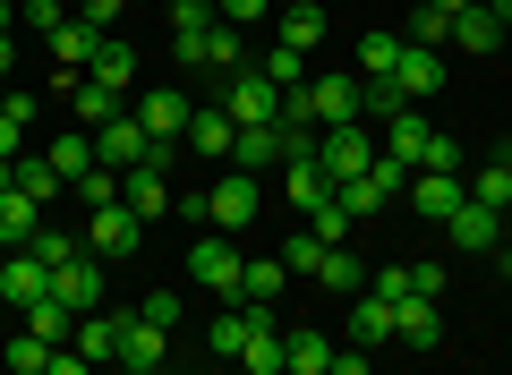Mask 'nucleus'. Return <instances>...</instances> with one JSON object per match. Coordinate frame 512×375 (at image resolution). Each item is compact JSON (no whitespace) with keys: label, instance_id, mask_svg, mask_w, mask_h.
I'll use <instances>...</instances> for the list:
<instances>
[{"label":"nucleus","instance_id":"nucleus-28","mask_svg":"<svg viewBox=\"0 0 512 375\" xmlns=\"http://www.w3.org/2000/svg\"><path fill=\"white\" fill-rule=\"evenodd\" d=\"M214 26H222V18H214V0H171V43H180V60L197 52Z\"/></svg>","mask_w":512,"mask_h":375},{"label":"nucleus","instance_id":"nucleus-34","mask_svg":"<svg viewBox=\"0 0 512 375\" xmlns=\"http://www.w3.org/2000/svg\"><path fill=\"white\" fill-rule=\"evenodd\" d=\"M26 333L52 341V350H69V341H77V316H69L60 299H35V307H26Z\"/></svg>","mask_w":512,"mask_h":375},{"label":"nucleus","instance_id":"nucleus-32","mask_svg":"<svg viewBox=\"0 0 512 375\" xmlns=\"http://www.w3.org/2000/svg\"><path fill=\"white\" fill-rule=\"evenodd\" d=\"M18 197H35V205H52V197H69V179L52 171V154H18Z\"/></svg>","mask_w":512,"mask_h":375},{"label":"nucleus","instance_id":"nucleus-19","mask_svg":"<svg viewBox=\"0 0 512 375\" xmlns=\"http://www.w3.org/2000/svg\"><path fill=\"white\" fill-rule=\"evenodd\" d=\"M120 333H128V316H103V307H94V316H77V341H69V350H86L94 367H120Z\"/></svg>","mask_w":512,"mask_h":375},{"label":"nucleus","instance_id":"nucleus-10","mask_svg":"<svg viewBox=\"0 0 512 375\" xmlns=\"http://www.w3.org/2000/svg\"><path fill=\"white\" fill-rule=\"evenodd\" d=\"M461 197H470V188H461V171H410V205H419L427 222H453Z\"/></svg>","mask_w":512,"mask_h":375},{"label":"nucleus","instance_id":"nucleus-22","mask_svg":"<svg viewBox=\"0 0 512 375\" xmlns=\"http://www.w3.org/2000/svg\"><path fill=\"white\" fill-rule=\"evenodd\" d=\"M231 137H239L231 111H188V145H197L205 162H231Z\"/></svg>","mask_w":512,"mask_h":375},{"label":"nucleus","instance_id":"nucleus-29","mask_svg":"<svg viewBox=\"0 0 512 375\" xmlns=\"http://www.w3.org/2000/svg\"><path fill=\"white\" fill-rule=\"evenodd\" d=\"M495 43H504V26H495V9H487V0H470V9L453 18V52H495Z\"/></svg>","mask_w":512,"mask_h":375},{"label":"nucleus","instance_id":"nucleus-49","mask_svg":"<svg viewBox=\"0 0 512 375\" xmlns=\"http://www.w3.org/2000/svg\"><path fill=\"white\" fill-rule=\"evenodd\" d=\"M367 290H376L384 307H393V299H410V265H376V273H367Z\"/></svg>","mask_w":512,"mask_h":375},{"label":"nucleus","instance_id":"nucleus-5","mask_svg":"<svg viewBox=\"0 0 512 375\" xmlns=\"http://www.w3.org/2000/svg\"><path fill=\"white\" fill-rule=\"evenodd\" d=\"M52 299L69 307V316H94V307H103V265H94V248H77L69 265H52Z\"/></svg>","mask_w":512,"mask_h":375},{"label":"nucleus","instance_id":"nucleus-47","mask_svg":"<svg viewBox=\"0 0 512 375\" xmlns=\"http://www.w3.org/2000/svg\"><path fill=\"white\" fill-rule=\"evenodd\" d=\"M333 197L350 205V222H367V214H376V205H384V188H376V179H350V188H333Z\"/></svg>","mask_w":512,"mask_h":375},{"label":"nucleus","instance_id":"nucleus-36","mask_svg":"<svg viewBox=\"0 0 512 375\" xmlns=\"http://www.w3.org/2000/svg\"><path fill=\"white\" fill-rule=\"evenodd\" d=\"M427 145H436V128H427L419 111H402V120H393V145H384V154H393V162H410V171H419V162H427Z\"/></svg>","mask_w":512,"mask_h":375},{"label":"nucleus","instance_id":"nucleus-55","mask_svg":"<svg viewBox=\"0 0 512 375\" xmlns=\"http://www.w3.org/2000/svg\"><path fill=\"white\" fill-rule=\"evenodd\" d=\"M0 35H18V0H0Z\"/></svg>","mask_w":512,"mask_h":375},{"label":"nucleus","instance_id":"nucleus-45","mask_svg":"<svg viewBox=\"0 0 512 375\" xmlns=\"http://www.w3.org/2000/svg\"><path fill=\"white\" fill-rule=\"evenodd\" d=\"M43 367H52V341H35V333L9 341V375H43Z\"/></svg>","mask_w":512,"mask_h":375},{"label":"nucleus","instance_id":"nucleus-58","mask_svg":"<svg viewBox=\"0 0 512 375\" xmlns=\"http://www.w3.org/2000/svg\"><path fill=\"white\" fill-rule=\"evenodd\" d=\"M436 9H444V18H461V9H470V0H436Z\"/></svg>","mask_w":512,"mask_h":375},{"label":"nucleus","instance_id":"nucleus-41","mask_svg":"<svg viewBox=\"0 0 512 375\" xmlns=\"http://www.w3.org/2000/svg\"><path fill=\"white\" fill-rule=\"evenodd\" d=\"M316 282H325V290H342V299H359V290H367V273H359V256L325 248V265H316Z\"/></svg>","mask_w":512,"mask_h":375},{"label":"nucleus","instance_id":"nucleus-30","mask_svg":"<svg viewBox=\"0 0 512 375\" xmlns=\"http://www.w3.org/2000/svg\"><path fill=\"white\" fill-rule=\"evenodd\" d=\"M26 120H35V94H18V86H0V154H9V162L26 154Z\"/></svg>","mask_w":512,"mask_h":375},{"label":"nucleus","instance_id":"nucleus-51","mask_svg":"<svg viewBox=\"0 0 512 375\" xmlns=\"http://www.w3.org/2000/svg\"><path fill=\"white\" fill-rule=\"evenodd\" d=\"M120 9H128V0H77V18H86V26H94V35H103V26H111V18H120Z\"/></svg>","mask_w":512,"mask_h":375},{"label":"nucleus","instance_id":"nucleus-21","mask_svg":"<svg viewBox=\"0 0 512 375\" xmlns=\"http://www.w3.org/2000/svg\"><path fill=\"white\" fill-rule=\"evenodd\" d=\"M342 333L359 341V350H376V341H393V307H384L376 290H359V299H350V316H342Z\"/></svg>","mask_w":512,"mask_h":375},{"label":"nucleus","instance_id":"nucleus-50","mask_svg":"<svg viewBox=\"0 0 512 375\" xmlns=\"http://www.w3.org/2000/svg\"><path fill=\"white\" fill-rule=\"evenodd\" d=\"M137 316H146V324H163V333H171V324H180V290H154V299L137 307Z\"/></svg>","mask_w":512,"mask_h":375},{"label":"nucleus","instance_id":"nucleus-12","mask_svg":"<svg viewBox=\"0 0 512 375\" xmlns=\"http://www.w3.org/2000/svg\"><path fill=\"white\" fill-rule=\"evenodd\" d=\"M436 86H444V52H419V43H402V60H393V94H402V103H427Z\"/></svg>","mask_w":512,"mask_h":375},{"label":"nucleus","instance_id":"nucleus-56","mask_svg":"<svg viewBox=\"0 0 512 375\" xmlns=\"http://www.w3.org/2000/svg\"><path fill=\"white\" fill-rule=\"evenodd\" d=\"M9 188H18V162H9V154H0V197H9Z\"/></svg>","mask_w":512,"mask_h":375},{"label":"nucleus","instance_id":"nucleus-11","mask_svg":"<svg viewBox=\"0 0 512 375\" xmlns=\"http://www.w3.org/2000/svg\"><path fill=\"white\" fill-rule=\"evenodd\" d=\"M137 239H146V222L128 214V205H94V222H86V248L94 256H128Z\"/></svg>","mask_w":512,"mask_h":375},{"label":"nucleus","instance_id":"nucleus-24","mask_svg":"<svg viewBox=\"0 0 512 375\" xmlns=\"http://www.w3.org/2000/svg\"><path fill=\"white\" fill-rule=\"evenodd\" d=\"M43 43H52V60H60V69H94V52H103V35H94L86 18L52 26V35H43Z\"/></svg>","mask_w":512,"mask_h":375},{"label":"nucleus","instance_id":"nucleus-9","mask_svg":"<svg viewBox=\"0 0 512 375\" xmlns=\"http://www.w3.org/2000/svg\"><path fill=\"white\" fill-rule=\"evenodd\" d=\"M0 299H9V307H35V299H52V265H43L35 248H18L9 265H0Z\"/></svg>","mask_w":512,"mask_h":375},{"label":"nucleus","instance_id":"nucleus-13","mask_svg":"<svg viewBox=\"0 0 512 375\" xmlns=\"http://www.w3.org/2000/svg\"><path fill=\"white\" fill-rule=\"evenodd\" d=\"M444 231H453V248H461V256H487V248H504V214H487V205H470V197H461V214L444 222Z\"/></svg>","mask_w":512,"mask_h":375},{"label":"nucleus","instance_id":"nucleus-53","mask_svg":"<svg viewBox=\"0 0 512 375\" xmlns=\"http://www.w3.org/2000/svg\"><path fill=\"white\" fill-rule=\"evenodd\" d=\"M43 375H94V358L86 350H52V367H43Z\"/></svg>","mask_w":512,"mask_h":375},{"label":"nucleus","instance_id":"nucleus-7","mask_svg":"<svg viewBox=\"0 0 512 375\" xmlns=\"http://www.w3.org/2000/svg\"><path fill=\"white\" fill-rule=\"evenodd\" d=\"M325 367H333L325 324H282V375H325Z\"/></svg>","mask_w":512,"mask_h":375},{"label":"nucleus","instance_id":"nucleus-2","mask_svg":"<svg viewBox=\"0 0 512 375\" xmlns=\"http://www.w3.org/2000/svg\"><path fill=\"white\" fill-rule=\"evenodd\" d=\"M239 265H248V256L231 248V231H205L197 248H188V273H197V290H222V299H239Z\"/></svg>","mask_w":512,"mask_h":375},{"label":"nucleus","instance_id":"nucleus-6","mask_svg":"<svg viewBox=\"0 0 512 375\" xmlns=\"http://www.w3.org/2000/svg\"><path fill=\"white\" fill-rule=\"evenodd\" d=\"M146 154H154V137L137 128V111H120V120L94 128V162H103V171H137Z\"/></svg>","mask_w":512,"mask_h":375},{"label":"nucleus","instance_id":"nucleus-27","mask_svg":"<svg viewBox=\"0 0 512 375\" xmlns=\"http://www.w3.org/2000/svg\"><path fill=\"white\" fill-rule=\"evenodd\" d=\"M35 231H43V205H35V197H18V188H9V197H0V248L18 256V248H26V239H35Z\"/></svg>","mask_w":512,"mask_h":375},{"label":"nucleus","instance_id":"nucleus-14","mask_svg":"<svg viewBox=\"0 0 512 375\" xmlns=\"http://www.w3.org/2000/svg\"><path fill=\"white\" fill-rule=\"evenodd\" d=\"M163 324H146V316H128V333H120V375H163Z\"/></svg>","mask_w":512,"mask_h":375},{"label":"nucleus","instance_id":"nucleus-26","mask_svg":"<svg viewBox=\"0 0 512 375\" xmlns=\"http://www.w3.org/2000/svg\"><path fill=\"white\" fill-rule=\"evenodd\" d=\"M52 171L69 179V188L94 171V128H52Z\"/></svg>","mask_w":512,"mask_h":375},{"label":"nucleus","instance_id":"nucleus-57","mask_svg":"<svg viewBox=\"0 0 512 375\" xmlns=\"http://www.w3.org/2000/svg\"><path fill=\"white\" fill-rule=\"evenodd\" d=\"M487 9H495V26H512V0H487Z\"/></svg>","mask_w":512,"mask_h":375},{"label":"nucleus","instance_id":"nucleus-15","mask_svg":"<svg viewBox=\"0 0 512 375\" xmlns=\"http://www.w3.org/2000/svg\"><path fill=\"white\" fill-rule=\"evenodd\" d=\"M188 69H205V77H239V69H248V35H239V26H214V35L188 52Z\"/></svg>","mask_w":512,"mask_h":375},{"label":"nucleus","instance_id":"nucleus-52","mask_svg":"<svg viewBox=\"0 0 512 375\" xmlns=\"http://www.w3.org/2000/svg\"><path fill=\"white\" fill-rule=\"evenodd\" d=\"M325 375H376V367H367V350L350 341V350H333V367H325Z\"/></svg>","mask_w":512,"mask_h":375},{"label":"nucleus","instance_id":"nucleus-20","mask_svg":"<svg viewBox=\"0 0 512 375\" xmlns=\"http://www.w3.org/2000/svg\"><path fill=\"white\" fill-rule=\"evenodd\" d=\"M274 43L308 60L316 43H325V0H308V9H282V18H274Z\"/></svg>","mask_w":512,"mask_h":375},{"label":"nucleus","instance_id":"nucleus-8","mask_svg":"<svg viewBox=\"0 0 512 375\" xmlns=\"http://www.w3.org/2000/svg\"><path fill=\"white\" fill-rule=\"evenodd\" d=\"M188 111H197V103H188V94H171V86H154L146 103H137V128H146L154 145H180V137H188Z\"/></svg>","mask_w":512,"mask_h":375},{"label":"nucleus","instance_id":"nucleus-43","mask_svg":"<svg viewBox=\"0 0 512 375\" xmlns=\"http://www.w3.org/2000/svg\"><path fill=\"white\" fill-rule=\"evenodd\" d=\"M299 222H308V231L325 239V248H342V239H350V205H342V197H325L316 214H299Z\"/></svg>","mask_w":512,"mask_h":375},{"label":"nucleus","instance_id":"nucleus-23","mask_svg":"<svg viewBox=\"0 0 512 375\" xmlns=\"http://www.w3.org/2000/svg\"><path fill=\"white\" fill-rule=\"evenodd\" d=\"M239 375H282V324H274V307L256 316L248 350H239Z\"/></svg>","mask_w":512,"mask_h":375},{"label":"nucleus","instance_id":"nucleus-35","mask_svg":"<svg viewBox=\"0 0 512 375\" xmlns=\"http://www.w3.org/2000/svg\"><path fill=\"white\" fill-rule=\"evenodd\" d=\"M282 188H291V205H299V214H316V205L333 197V179L316 171V162H282Z\"/></svg>","mask_w":512,"mask_h":375},{"label":"nucleus","instance_id":"nucleus-59","mask_svg":"<svg viewBox=\"0 0 512 375\" xmlns=\"http://www.w3.org/2000/svg\"><path fill=\"white\" fill-rule=\"evenodd\" d=\"M274 9H308V0H274Z\"/></svg>","mask_w":512,"mask_h":375},{"label":"nucleus","instance_id":"nucleus-38","mask_svg":"<svg viewBox=\"0 0 512 375\" xmlns=\"http://www.w3.org/2000/svg\"><path fill=\"white\" fill-rule=\"evenodd\" d=\"M282 265H291V282H316V265H325V239H316L308 222H299V231L282 239Z\"/></svg>","mask_w":512,"mask_h":375},{"label":"nucleus","instance_id":"nucleus-54","mask_svg":"<svg viewBox=\"0 0 512 375\" xmlns=\"http://www.w3.org/2000/svg\"><path fill=\"white\" fill-rule=\"evenodd\" d=\"M9 69H18V35H0V86H9Z\"/></svg>","mask_w":512,"mask_h":375},{"label":"nucleus","instance_id":"nucleus-44","mask_svg":"<svg viewBox=\"0 0 512 375\" xmlns=\"http://www.w3.org/2000/svg\"><path fill=\"white\" fill-rule=\"evenodd\" d=\"M69 197H77V205H86V214H94V205H120V171H103V162H94V171H86V179H77Z\"/></svg>","mask_w":512,"mask_h":375},{"label":"nucleus","instance_id":"nucleus-31","mask_svg":"<svg viewBox=\"0 0 512 375\" xmlns=\"http://www.w3.org/2000/svg\"><path fill=\"white\" fill-rule=\"evenodd\" d=\"M402 43H419V52H453V18H444L436 0H419V9H410V26H402Z\"/></svg>","mask_w":512,"mask_h":375},{"label":"nucleus","instance_id":"nucleus-33","mask_svg":"<svg viewBox=\"0 0 512 375\" xmlns=\"http://www.w3.org/2000/svg\"><path fill=\"white\" fill-rule=\"evenodd\" d=\"M470 205H487V214H512V154H495L487 171L470 179Z\"/></svg>","mask_w":512,"mask_h":375},{"label":"nucleus","instance_id":"nucleus-17","mask_svg":"<svg viewBox=\"0 0 512 375\" xmlns=\"http://www.w3.org/2000/svg\"><path fill=\"white\" fill-rule=\"evenodd\" d=\"M282 290H291V265L282 256H248L239 265V307H274Z\"/></svg>","mask_w":512,"mask_h":375},{"label":"nucleus","instance_id":"nucleus-1","mask_svg":"<svg viewBox=\"0 0 512 375\" xmlns=\"http://www.w3.org/2000/svg\"><path fill=\"white\" fill-rule=\"evenodd\" d=\"M367 162H376V145H367V120L316 128V171H325L333 188H350V179H367Z\"/></svg>","mask_w":512,"mask_h":375},{"label":"nucleus","instance_id":"nucleus-40","mask_svg":"<svg viewBox=\"0 0 512 375\" xmlns=\"http://www.w3.org/2000/svg\"><path fill=\"white\" fill-rule=\"evenodd\" d=\"M256 77H274V86L291 94V86H308V60H299V52H282V43H265V52H256Z\"/></svg>","mask_w":512,"mask_h":375},{"label":"nucleus","instance_id":"nucleus-25","mask_svg":"<svg viewBox=\"0 0 512 375\" xmlns=\"http://www.w3.org/2000/svg\"><path fill=\"white\" fill-rule=\"evenodd\" d=\"M94 86H103V94H128V86H137V52H128V43L120 35H103V52H94Z\"/></svg>","mask_w":512,"mask_h":375},{"label":"nucleus","instance_id":"nucleus-18","mask_svg":"<svg viewBox=\"0 0 512 375\" xmlns=\"http://www.w3.org/2000/svg\"><path fill=\"white\" fill-rule=\"evenodd\" d=\"M231 171H248V179L282 171V128H239L231 137Z\"/></svg>","mask_w":512,"mask_h":375},{"label":"nucleus","instance_id":"nucleus-16","mask_svg":"<svg viewBox=\"0 0 512 375\" xmlns=\"http://www.w3.org/2000/svg\"><path fill=\"white\" fill-rule=\"evenodd\" d=\"M393 341L436 350V341H444V307H436V299H393Z\"/></svg>","mask_w":512,"mask_h":375},{"label":"nucleus","instance_id":"nucleus-46","mask_svg":"<svg viewBox=\"0 0 512 375\" xmlns=\"http://www.w3.org/2000/svg\"><path fill=\"white\" fill-rule=\"evenodd\" d=\"M214 18L248 35V26H265V18H274V0H214Z\"/></svg>","mask_w":512,"mask_h":375},{"label":"nucleus","instance_id":"nucleus-3","mask_svg":"<svg viewBox=\"0 0 512 375\" xmlns=\"http://www.w3.org/2000/svg\"><path fill=\"white\" fill-rule=\"evenodd\" d=\"M248 222H256V179L222 171L214 188H205V231H248Z\"/></svg>","mask_w":512,"mask_h":375},{"label":"nucleus","instance_id":"nucleus-48","mask_svg":"<svg viewBox=\"0 0 512 375\" xmlns=\"http://www.w3.org/2000/svg\"><path fill=\"white\" fill-rule=\"evenodd\" d=\"M26 248H35V256H43V265H69V256H77V239H69V231H52V222H43V231H35V239H26Z\"/></svg>","mask_w":512,"mask_h":375},{"label":"nucleus","instance_id":"nucleus-60","mask_svg":"<svg viewBox=\"0 0 512 375\" xmlns=\"http://www.w3.org/2000/svg\"><path fill=\"white\" fill-rule=\"evenodd\" d=\"M0 265H9V256H0Z\"/></svg>","mask_w":512,"mask_h":375},{"label":"nucleus","instance_id":"nucleus-4","mask_svg":"<svg viewBox=\"0 0 512 375\" xmlns=\"http://www.w3.org/2000/svg\"><path fill=\"white\" fill-rule=\"evenodd\" d=\"M222 111H231L239 128H282V86H274V77H256V69H239Z\"/></svg>","mask_w":512,"mask_h":375},{"label":"nucleus","instance_id":"nucleus-42","mask_svg":"<svg viewBox=\"0 0 512 375\" xmlns=\"http://www.w3.org/2000/svg\"><path fill=\"white\" fill-rule=\"evenodd\" d=\"M393 60H402V35H393V26L359 43V77H393Z\"/></svg>","mask_w":512,"mask_h":375},{"label":"nucleus","instance_id":"nucleus-39","mask_svg":"<svg viewBox=\"0 0 512 375\" xmlns=\"http://www.w3.org/2000/svg\"><path fill=\"white\" fill-rule=\"evenodd\" d=\"M69 111H77L86 128H103V120H120V94H103L94 77H77V86H69Z\"/></svg>","mask_w":512,"mask_h":375},{"label":"nucleus","instance_id":"nucleus-37","mask_svg":"<svg viewBox=\"0 0 512 375\" xmlns=\"http://www.w3.org/2000/svg\"><path fill=\"white\" fill-rule=\"evenodd\" d=\"M256 316H265V307H239V299H231V307L214 316V350L239 358V350H248V333H256Z\"/></svg>","mask_w":512,"mask_h":375}]
</instances>
